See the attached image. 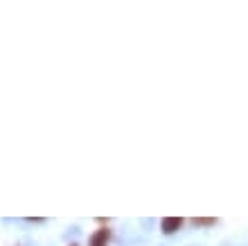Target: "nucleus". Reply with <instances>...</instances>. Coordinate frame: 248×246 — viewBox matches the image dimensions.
Masks as SVG:
<instances>
[{"mask_svg":"<svg viewBox=\"0 0 248 246\" xmlns=\"http://www.w3.org/2000/svg\"><path fill=\"white\" fill-rule=\"evenodd\" d=\"M108 242H111V230H108V228H97V230L91 235L88 246H108Z\"/></svg>","mask_w":248,"mask_h":246,"instance_id":"obj_1","label":"nucleus"},{"mask_svg":"<svg viewBox=\"0 0 248 246\" xmlns=\"http://www.w3.org/2000/svg\"><path fill=\"white\" fill-rule=\"evenodd\" d=\"M181 226H183V219H181V217H165V219L160 221V228H163V233H167V235L176 233Z\"/></svg>","mask_w":248,"mask_h":246,"instance_id":"obj_2","label":"nucleus"},{"mask_svg":"<svg viewBox=\"0 0 248 246\" xmlns=\"http://www.w3.org/2000/svg\"><path fill=\"white\" fill-rule=\"evenodd\" d=\"M192 224H194V226L205 228V226H215L217 219H205V217H196V219H192Z\"/></svg>","mask_w":248,"mask_h":246,"instance_id":"obj_3","label":"nucleus"},{"mask_svg":"<svg viewBox=\"0 0 248 246\" xmlns=\"http://www.w3.org/2000/svg\"><path fill=\"white\" fill-rule=\"evenodd\" d=\"M70 246H77V244H70Z\"/></svg>","mask_w":248,"mask_h":246,"instance_id":"obj_4","label":"nucleus"}]
</instances>
